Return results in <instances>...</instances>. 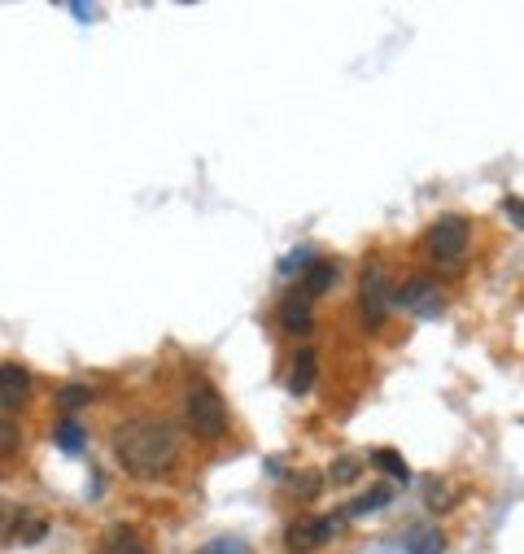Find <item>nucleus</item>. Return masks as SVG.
<instances>
[{"label": "nucleus", "mask_w": 524, "mask_h": 554, "mask_svg": "<svg viewBox=\"0 0 524 554\" xmlns=\"http://www.w3.org/2000/svg\"><path fill=\"white\" fill-rule=\"evenodd\" d=\"M110 445H114V459L123 463V472L140 476V480H158L180 459V432L166 424V419H153V415L123 419V424L114 428Z\"/></svg>", "instance_id": "f257e3e1"}, {"label": "nucleus", "mask_w": 524, "mask_h": 554, "mask_svg": "<svg viewBox=\"0 0 524 554\" xmlns=\"http://www.w3.org/2000/svg\"><path fill=\"white\" fill-rule=\"evenodd\" d=\"M184 419H188V428H193V437L219 441L223 432H228V402H223V393L214 389L210 380L197 376L184 393Z\"/></svg>", "instance_id": "f03ea898"}, {"label": "nucleus", "mask_w": 524, "mask_h": 554, "mask_svg": "<svg viewBox=\"0 0 524 554\" xmlns=\"http://www.w3.org/2000/svg\"><path fill=\"white\" fill-rule=\"evenodd\" d=\"M468 245H472V223L463 219V214H442V219L424 232L428 258L442 262V267H459V262L468 258Z\"/></svg>", "instance_id": "7ed1b4c3"}, {"label": "nucleus", "mask_w": 524, "mask_h": 554, "mask_svg": "<svg viewBox=\"0 0 524 554\" xmlns=\"http://www.w3.org/2000/svg\"><path fill=\"white\" fill-rule=\"evenodd\" d=\"M345 533V515H302V520L289 524V533H284V546L289 554H315L319 546H328V541H337Z\"/></svg>", "instance_id": "20e7f679"}, {"label": "nucleus", "mask_w": 524, "mask_h": 554, "mask_svg": "<svg viewBox=\"0 0 524 554\" xmlns=\"http://www.w3.org/2000/svg\"><path fill=\"white\" fill-rule=\"evenodd\" d=\"M393 306H402L415 319H442L446 315V293L433 280H407L393 293Z\"/></svg>", "instance_id": "39448f33"}, {"label": "nucleus", "mask_w": 524, "mask_h": 554, "mask_svg": "<svg viewBox=\"0 0 524 554\" xmlns=\"http://www.w3.org/2000/svg\"><path fill=\"white\" fill-rule=\"evenodd\" d=\"M359 306H363L367 328H380V323L389 319V310H393V288H389V275H385V271H372V275L363 280Z\"/></svg>", "instance_id": "423d86ee"}, {"label": "nucleus", "mask_w": 524, "mask_h": 554, "mask_svg": "<svg viewBox=\"0 0 524 554\" xmlns=\"http://www.w3.org/2000/svg\"><path fill=\"white\" fill-rule=\"evenodd\" d=\"M31 397V371L22 363H0V419H9Z\"/></svg>", "instance_id": "0eeeda50"}, {"label": "nucleus", "mask_w": 524, "mask_h": 554, "mask_svg": "<svg viewBox=\"0 0 524 554\" xmlns=\"http://www.w3.org/2000/svg\"><path fill=\"white\" fill-rule=\"evenodd\" d=\"M297 275H302V297L306 301L332 293V288H337V280H341L337 262H324V258H311V262H306V271H297Z\"/></svg>", "instance_id": "6e6552de"}, {"label": "nucleus", "mask_w": 524, "mask_h": 554, "mask_svg": "<svg viewBox=\"0 0 524 554\" xmlns=\"http://www.w3.org/2000/svg\"><path fill=\"white\" fill-rule=\"evenodd\" d=\"M280 328L289 336H306L315 328V315H311V301H306L302 293H289L280 301Z\"/></svg>", "instance_id": "1a4fd4ad"}, {"label": "nucleus", "mask_w": 524, "mask_h": 554, "mask_svg": "<svg viewBox=\"0 0 524 554\" xmlns=\"http://www.w3.org/2000/svg\"><path fill=\"white\" fill-rule=\"evenodd\" d=\"M101 554H153V550L131 524H114V528H105V537H101Z\"/></svg>", "instance_id": "9d476101"}, {"label": "nucleus", "mask_w": 524, "mask_h": 554, "mask_svg": "<svg viewBox=\"0 0 524 554\" xmlns=\"http://www.w3.org/2000/svg\"><path fill=\"white\" fill-rule=\"evenodd\" d=\"M315 380H319V358H315V349H297L293 371H289V393L306 397V393L315 389Z\"/></svg>", "instance_id": "9b49d317"}, {"label": "nucleus", "mask_w": 524, "mask_h": 554, "mask_svg": "<svg viewBox=\"0 0 524 554\" xmlns=\"http://www.w3.org/2000/svg\"><path fill=\"white\" fill-rule=\"evenodd\" d=\"M407 554H446V533L437 524L407 528Z\"/></svg>", "instance_id": "f8f14e48"}, {"label": "nucleus", "mask_w": 524, "mask_h": 554, "mask_svg": "<svg viewBox=\"0 0 524 554\" xmlns=\"http://www.w3.org/2000/svg\"><path fill=\"white\" fill-rule=\"evenodd\" d=\"M380 507H389V489H372V493H363V498H354L341 515H345V524H350V520H359V515H372V511H380Z\"/></svg>", "instance_id": "ddd939ff"}, {"label": "nucleus", "mask_w": 524, "mask_h": 554, "mask_svg": "<svg viewBox=\"0 0 524 554\" xmlns=\"http://www.w3.org/2000/svg\"><path fill=\"white\" fill-rule=\"evenodd\" d=\"M372 467H380V472L393 476V480H402V485L411 480V467H407V459H402L398 450H376L372 454Z\"/></svg>", "instance_id": "4468645a"}, {"label": "nucleus", "mask_w": 524, "mask_h": 554, "mask_svg": "<svg viewBox=\"0 0 524 554\" xmlns=\"http://www.w3.org/2000/svg\"><path fill=\"white\" fill-rule=\"evenodd\" d=\"M57 445H62L66 454H83L88 437H83V428L75 424V419H62V424H57Z\"/></svg>", "instance_id": "2eb2a0df"}, {"label": "nucleus", "mask_w": 524, "mask_h": 554, "mask_svg": "<svg viewBox=\"0 0 524 554\" xmlns=\"http://www.w3.org/2000/svg\"><path fill=\"white\" fill-rule=\"evenodd\" d=\"M22 520H27V511H18L9 498H0V541H9V537H18V528Z\"/></svg>", "instance_id": "dca6fc26"}, {"label": "nucleus", "mask_w": 524, "mask_h": 554, "mask_svg": "<svg viewBox=\"0 0 524 554\" xmlns=\"http://www.w3.org/2000/svg\"><path fill=\"white\" fill-rule=\"evenodd\" d=\"M193 554H254V550H249V541H241V537H214Z\"/></svg>", "instance_id": "f3484780"}, {"label": "nucleus", "mask_w": 524, "mask_h": 554, "mask_svg": "<svg viewBox=\"0 0 524 554\" xmlns=\"http://www.w3.org/2000/svg\"><path fill=\"white\" fill-rule=\"evenodd\" d=\"M293 493H297L302 502L319 498V493H324V476H319V472H302V476H293Z\"/></svg>", "instance_id": "a211bd4d"}, {"label": "nucleus", "mask_w": 524, "mask_h": 554, "mask_svg": "<svg viewBox=\"0 0 524 554\" xmlns=\"http://www.w3.org/2000/svg\"><path fill=\"white\" fill-rule=\"evenodd\" d=\"M22 445V432H18V424L14 419H0V459H9Z\"/></svg>", "instance_id": "6ab92c4d"}, {"label": "nucleus", "mask_w": 524, "mask_h": 554, "mask_svg": "<svg viewBox=\"0 0 524 554\" xmlns=\"http://www.w3.org/2000/svg\"><path fill=\"white\" fill-rule=\"evenodd\" d=\"M88 389H83V384H66V389L62 393H57V402H62L66 406V411H75V406H83V402H88Z\"/></svg>", "instance_id": "aec40b11"}, {"label": "nucleus", "mask_w": 524, "mask_h": 554, "mask_svg": "<svg viewBox=\"0 0 524 554\" xmlns=\"http://www.w3.org/2000/svg\"><path fill=\"white\" fill-rule=\"evenodd\" d=\"M424 502H428V507L442 511V507H450V502H455V493H450V489L442 485V480H437V485H428V489H424Z\"/></svg>", "instance_id": "412c9836"}, {"label": "nucleus", "mask_w": 524, "mask_h": 554, "mask_svg": "<svg viewBox=\"0 0 524 554\" xmlns=\"http://www.w3.org/2000/svg\"><path fill=\"white\" fill-rule=\"evenodd\" d=\"M359 472H363L359 459H337V463H332V480H354Z\"/></svg>", "instance_id": "4be33fe9"}, {"label": "nucleus", "mask_w": 524, "mask_h": 554, "mask_svg": "<svg viewBox=\"0 0 524 554\" xmlns=\"http://www.w3.org/2000/svg\"><path fill=\"white\" fill-rule=\"evenodd\" d=\"M306 262H311V249H297V254H289L280 262V271L284 275H297V267H306Z\"/></svg>", "instance_id": "5701e85b"}, {"label": "nucleus", "mask_w": 524, "mask_h": 554, "mask_svg": "<svg viewBox=\"0 0 524 554\" xmlns=\"http://www.w3.org/2000/svg\"><path fill=\"white\" fill-rule=\"evenodd\" d=\"M507 214H511V223L524 227V210H520V197H507Z\"/></svg>", "instance_id": "b1692460"}]
</instances>
